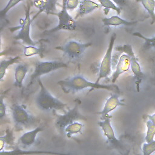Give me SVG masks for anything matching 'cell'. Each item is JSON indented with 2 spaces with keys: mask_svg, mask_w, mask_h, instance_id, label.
Wrapping results in <instances>:
<instances>
[{
  "mask_svg": "<svg viewBox=\"0 0 155 155\" xmlns=\"http://www.w3.org/2000/svg\"><path fill=\"white\" fill-rule=\"evenodd\" d=\"M58 84L67 93H74L89 88L91 90H105L117 94L120 93V90L116 84H102L96 82H91L79 74L60 80L58 81Z\"/></svg>",
  "mask_w": 155,
  "mask_h": 155,
  "instance_id": "1",
  "label": "cell"
},
{
  "mask_svg": "<svg viewBox=\"0 0 155 155\" xmlns=\"http://www.w3.org/2000/svg\"><path fill=\"white\" fill-rule=\"evenodd\" d=\"M40 90L35 98L38 108L42 111H63L65 112L67 105L54 96L44 86L41 78L38 79Z\"/></svg>",
  "mask_w": 155,
  "mask_h": 155,
  "instance_id": "2",
  "label": "cell"
},
{
  "mask_svg": "<svg viewBox=\"0 0 155 155\" xmlns=\"http://www.w3.org/2000/svg\"><path fill=\"white\" fill-rule=\"evenodd\" d=\"M10 109L13 120L18 128H28L38 122V119L31 114L22 104L15 103Z\"/></svg>",
  "mask_w": 155,
  "mask_h": 155,
  "instance_id": "3",
  "label": "cell"
},
{
  "mask_svg": "<svg viewBox=\"0 0 155 155\" xmlns=\"http://www.w3.org/2000/svg\"><path fill=\"white\" fill-rule=\"evenodd\" d=\"M68 67L67 64L61 61H38L35 63V69L32 73L30 82L28 83L27 87L31 86L34 82L41 76L53 72L61 68H65Z\"/></svg>",
  "mask_w": 155,
  "mask_h": 155,
  "instance_id": "4",
  "label": "cell"
},
{
  "mask_svg": "<svg viewBox=\"0 0 155 155\" xmlns=\"http://www.w3.org/2000/svg\"><path fill=\"white\" fill-rule=\"evenodd\" d=\"M67 1H62V9L57 13H54L58 18V24L54 28L48 30L47 32L52 33L60 30L74 31L77 28V22L76 20L68 13L67 8Z\"/></svg>",
  "mask_w": 155,
  "mask_h": 155,
  "instance_id": "5",
  "label": "cell"
},
{
  "mask_svg": "<svg viewBox=\"0 0 155 155\" xmlns=\"http://www.w3.org/2000/svg\"><path fill=\"white\" fill-rule=\"evenodd\" d=\"M91 45V42L83 43L76 40H70L64 45L57 47L56 48L62 51L64 56L69 59L76 60L80 58Z\"/></svg>",
  "mask_w": 155,
  "mask_h": 155,
  "instance_id": "6",
  "label": "cell"
},
{
  "mask_svg": "<svg viewBox=\"0 0 155 155\" xmlns=\"http://www.w3.org/2000/svg\"><path fill=\"white\" fill-rule=\"evenodd\" d=\"M111 118L112 116L111 115H107L103 117H102V120L97 122V125L101 128L104 135L105 136L111 146L120 152V153H122L124 151V146L120 140L116 137L111 123Z\"/></svg>",
  "mask_w": 155,
  "mask_h": 155,
  "instance_id": "7",
  "label": "cell"
},
{
  "mask_svg": "<svg viewBox=\"0 0 155 155\" xmlns=\"http://www.w3.org/2000/svg\"><path fill=\"white\" fill-rule=\"evenodd\" d=\"M79 101H77L73 108L64 112L63 114H57L55 125L59 130L64 131L68 125L78 120L87 119L79 110Z\"/></svg>",
  "mask_w": 155,
  "mask_h": 155,
  "instance_id": "8",
  "label": "cell"
},
{
  "mask_svg": "<svg viewBox=\"0 0 155 155\" xmlns=\"http://www.w3.org/2000/svg\"><path fill=\"white\" fill-rule=\"evenodd\" d=\"M116 39V34L113 33L110 37L108 47L100 64L99 68V74L96 81H95L96 82L99 83L101 79L108 78L111 73L112 52L114 48V45Z\"/></svg>",
  "mask_w": 155,
  "mask_h": 155,
  "instance_id": "9",
  "label": "cell"
},
{
  "mask_svg": "<svg viewBox=\"0 0 155 155\" xmlns=\"http://www.w3.org/2000/svg\"><path fill=\"white\" fill-rule=\"evenodd\" d=\"M115 49L121 53H125L130 56L131 59L130 68L134 74L137 91H139L140 84L143 78V73L141 70L140 64L137 61V58L136 57L133 50L132 46L130 44H125L122 46H118L116 47Z\"/></svg>",
  "mask_w": 155,
  "mask_h": 155,
  "instance_id": "10",
  "label": "cell"
},
{
  "mask_svg": "<svg viewBox=\"0 0 155 155\" xmlns=\"http://www.w3.org/2000/svg\"><path fill=\"white\" fill-rule=\"evenodd\" d=\"M30 8L31 4L28 3L25 9L24 19H21V29L14 38L16 40L21 41L24 44L27 45L35 46L36 45V42H35L30 36V27L32 22V20L30 18Z\"/></svg>",
  "mask_w": 155,
  "mask_h": 155,
  "instance_id": "11",
  "label": "cell"
},
{
  "mask_svg": "<svg viewBox=\"0 0 155 155\" xmlns=\"http://www.w3.org/2000/svg\"><path fill=\"white\" fill-rule=\"evenodd\" d=\"M58 1V0H34L33 4L38 9V12L31 19L32 21L41 13H45L47 15L57 13Z\"/></svg>",
  "mask_w": 155,
  "mask_h": 155,
  "instance_id": "12",
  "label": "cell"
},
{
  "mask_svg": "<svg viewBox=\"0 0 155 155\" xmlns=\"http://www.w3.org/2000/svg\"><path fill=\"white\" fill-rule=\"evenodd\" d=\"M131 59L127 54H123L120 57L117 62L115 71L111 76V81L114 84L118 78L123 73L127 71L130 68Z\"/></svg>",
  "mask_w": 155,
  "mask_h": 155,
  "instance_id": "13",
  "label": "cell"
},
{
  "mask_svg": "<svg viewBox=\"0 0 155 155\" xmlns=\"http://www.w3.org/2000/svg\"><path fill=\"white\" fill-rule=\"evenodd\" d=\"M124 105H125V104H124L119 99L118 94L113 93L106 100L102 110L99 112H97L96 114H100L101 117H103L109 115V113L114 110L117 107Z\"/></svg>",
  "mask_w": 155,
  "mask_h": 155,
  "instance_id": "14",
  "label": "cell"
},
{
  "mask_svg": "<svg viewBox=\"0 0 155 155\" xmlns=\"http://www.w3.org/2000/svg\"><path fill=\"white\" fill-rule=\"evenodd\" d=\"M38 154H49V155H71L67 153H62L61 152H54L50 151H41V150H22L18 148L13 150L0 151V155H38Z\"/></svg>",
  "mask_w": 155,
  "mask_h": 155,
  "instance_id": "15",
  "label": "cell"
},
{
  "mask_svg": "<svg viewBox=\"0 0 155 155\" xmlns=\"http://www.w3.org/2000/svg\"><path fill=\"white\" fill-rule=\"evenodd\" d=\"M44 127L42 125H38L33 130L24 133L18 139L19 143L26 147H30L33 145L36 141L37 135L40 132L42 131Z\"/></svg>",
  "mask_w": 155,
  "mask_h": 155,
  "instance_id": "16",
  "label": "cell"
},
{
  "mask_svg": "<svg viewBox=\"0 0 155 155\" xmlns=\"http://www.w3.org/2000/svg\"><path fill=\"white\" fill-rule=\"evenodd\" d=\"M100 6L101 5L99 4L92 0H82L80 1L75 19H76L77 18L93 12L99 8Z\"/></svg>",
  "mask_w": 155,
  "mask_h": 155,
  "instance_id": "17",
  "label": "cell"
},
{
  "mask_svg": "<svg viewBox=\"0 0 155 155\" xmlns=\"http://www.w3.org/2000/svg\"><path fill=\"white\" fill-rule=\"evenodd\" d=\"M28 71V65L27 64H19L15 68L14 85L18 88L23 87L24 80Z\"/></svg>",
  "mask_w": 155,
  "mask_h": 155,
  "instance_id": "18",
  "label": "cell"
},
{
  "mask_svg": "<svg viewBox=\"0 0 155 155\" xmlns=\"http://www.w3.org/2000/svg\"><path fill=\"white\" fill-rule=\"evenodd\" d=\"M104 26L117 27L120 25L131 26L134 25L137 23V21H128L121 18L117 15H114L109 18H104L102 19Z\"/></svg>",
  "mask_w": 155,
  "mask_h": 155,
  "instance_id": "19",
  "label": "cell"
},
{
  "mask_svg": "<svg viewBox=\"0 0 155 155\" xmlns=\"http://www.w3.org/2000/svg\"><path fill=\"white\" fill-rule=\"evenodd\" d=\"M20 59L19 56H16L13 58H10L8 59L1 60L0 62V80L2 81L5 75L7 70L8 67L17 63Z\"/></svg>",
  "mask_w": 155,
  "mask_h": 155,
  "instance_id": "20",
  "label": "cell"
},
{
  "mask_svg": "<svg viewBox=\"0 0 155 155\" xmlns=\"http://www.w3.org/2000/svg\"><path fill=\"white\" fill-rule=\"evenodd\" d=\"M84 125L78 121L74 122L68 125L64 130V132L66 134L68 138L71 137L72 135L81 133L82 131Z\"/></svg>",
  "mask_w": 155,
  "mask_h": 155,
  "instance_id": "21",
  "label": "cell"
},
{
  "mask_svg": "<svg viewBox=\"0 0 155 155\" xmlns=\"http://www.w3.org/2000/svg\"><path fill=\"white\" fill-rule=\"evenodd\" d=\"M151 16L152 20L155 22V1L154 0H139Z\"/></svg>",
  "mask_w": 155,
  "mask_h": 155,
  "instance_id": "22",
  "label": "cell"
},
{
  "mask_svg": "<svg viewBox=\"0 0 155 155\" xmlns=\"http://www.w3.org/2000/svg\"><path fill=\"white\" fill-rule=\"evenodd\" d=\"M101 7L110 10L111 9L116 12L117 15H120L121 12V8L118 7L113 1L111 0H97Z\"/></svg>",
  "mask_w": 155,
  "mask_h": 155,
  "instance_id": "23",
  "label": "cell"
},
{
  "mask_svg": "<svg viewBox=\"0 0 155 155\" xmlns=\"http://www.w3.org/2000/svg\"><path fill=\"white\" fill-rule=\"evenodd\" d=\"M133 35L139 37L145 41L143 48L145 49H150L151 48H155V36L152 38H147L143 36L139 32H134L133 33Z\"/></svg>",
  "mask_w": 155,
  "mask_h": 155,
  "instance_id": "24",
  "label": "cell"
},
{
  "mask_svg": "<svg viewBox=\"0 0 155 155\" xmlns=\"http://www.w3.org/2000/svg\"><path fill=\"white\" fill-rule=\"evenodd\" d=\"M146 124L147 131L145 139L147 143H150L154 140V137L155 135V125L150 120H147Z\"/></svg>",
  "mask_w": 155,
  "mask_h": 155,
  "instance_id": "25",
  "label": "cell"
},
{
  "mask_svg": "<svg viewBox=\"0 0 155 155\" xmlns=\"http://www.w3.org/2000/svg\"><path fill=\"white\" fill-rule=\"evenodd\" d=\"M42 53L41 48L36 47L34 45L24 46V54L26 57H30L34 55L40 54Z\"/></svg>",
  "mask_w": 155,
  "mask_h": 155,
  "instance_id": "26",
  "label": "cell"
},
{
  "mask_svg": "<svg viewBox=\"0 0 155 155\" xmlns=\"http://www.w3.org/2000/svg\"><path fill=\"white\" fill-rule=\"evenodd\" d=\"M13 141V137L10 130H7L6 134L4 136L0 137V151H2L5 145L10 144Z\"/></svg>",
  "mask_w": 155,
  "mask_h": 155,
  "instance_id": "27",
  "label": "cell"
},
{
  "mask_svg": "<svg viewBox=\"0 0 155 155\" xmlns=\"http://www.w3.org/2000/svg\"><path fill=\"white\" fill-rule=\"evenodd\" d=\"M23 0H9L7 4V5L1 10L0 12V17L1 18H3L6 16V14L9 12V10L18 5Z\"/></svg>",
  "mask_w": 155,
  "mask_h": 155,
  "instance_id": "28",
  "label": "cell"
},
{
  "mask_svg": "<svg viewBox=\"0 0 155 155\" xmlns=\"http://www.w3.org/2000/svg\"><path fill=\"white\" fill-rule=\"evenodd\" d=\"M155 151V140L143 143L142 147L143 155H151Z\"/></svg>",
  "mask_w": 155,
  "mask_h": 155,
  "instance_id": "29",
  "label": "cell"
},
{
  "mask_svg": "<svg viewBox=\"0 0 155 155\" xmlns=\"http://www.w3.org/2000/svg\"><path fill=\"white\" fill-rule=\"evenodd\" d=\"M79 0H67V8L68 10H71L78 7L79 4Z\"/></svg>",
  "mask_w": 155,
  "mask_h": 155,
  "instance_id": "30",
  "label": "cell"
},
{
  "mask_svg": "<svg viewBox=\"0 0 155 155\" xmlns=\"http://www.w3.org/2000/svg\"><path fill=\"white\" fill-rule=\"evenodd\" d=\"M0 118L2 120L6 116V105L4 102V97L1 96L0 98Z\"/></svg>",
  "mask_w": 155,
  "mask_h": 155,
  "instance_id": "31",
  "label": "cell"
},
{
  "mask_svg": "<svg viewBox=\"0 0 155 155\" xmlns=\"http://www.w3.org/2000/svg\"><path fill=\"white\" fill-rule=\"evenodd\" d=\"M113 1L118 7H122L127 4V0H111Z\"/></svg>",
  "mask_w": 155,
  "mask_h": 155,
  "instance_id": "32",
  "label": "cell"
},
{
  "mask_svg": "<svg viewBox=\"0 0 155 155\" xmlns=\"http://www.w3.org/2000/svg\"><path fill=\"white\" fill-rule=\"evenodd\" d=\"M148 117L149 120H150L155 125V113L152 115H148Z\"/></svg>",
  "mask_w": 155,
  "mask_h": 155,
  "instance_id": "33",
  "label": "cell"
}]
</instances>
